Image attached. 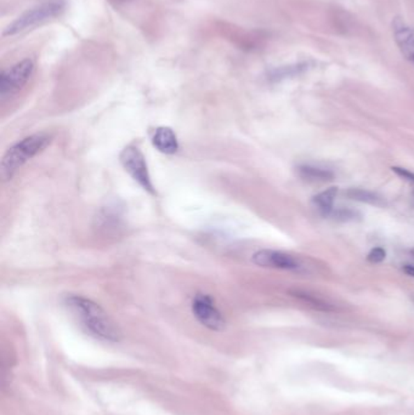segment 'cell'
I'll use <instances>...</instances> for the list:
<instances>
[{
    "mask_svg": "<svg viewBox=\"0 0 414 415\" xmlns=\"http://www.w3.org/2000/svg\"><path fill=\"white\" fill-rule=\"evenodd\" d=\"M67 308L71 310L86 333L95 339L117 342L122 339V331L99 303L80 295L66 298Z\"/></svg>",
    "mask_w": 414,
    "mask_h": 415,
    "instance_id": "6da1fadb",
    "label": "cell"
},
{
    "mask_svg": "<svg viewBox=\"0 0 414 415\" xmlns=\"http://www.w3.org/2000/svg\"><path fill=\"white\" fill-rule=\"evenodd\" d=\"M52 136L47 133H38L27 136L11 146L1 159L0 174L3 181H10L20 169L36 156L42 153L52 144Z\"/></svg>",
    "mask_w": 414,
    "mask_h": 415,
    "instance_id": "7a4b0ae2",
    "label": "cell"
},
{
    "mask_svg": "<svg viewBox=\"0 0 414 415\" xmlns=\"http://www.w3.org/2000/svg\"><path fill=\"white\" fill-rule=\"evenodd\" d=\"M63 9H65L63 0L44 1L42 4L27 10L26 13L15 20L13 24H10L3 32V37L15 36L17 33L24 32L26 29H33L38 24H44L49 20L56 17L61 14Z\"/></svg>",
    "mask_w": 414,
    "mask_h": 415,
    "instance_id": "3957f363",
    "label": "cell"
},
{
    "mask_svg": "<svg viewBox=\"0 0 414 415\" xmlns=\"http://www.w3.org/2000/svg\"><path fill=\"white\" fill-rule=\"evenodd\" d=\"M119 160L124 170L132 176L134 181L137 182L152 196L157 195L155 185L151 179L146 158L142 153L141 149L135 145L127 146L119 154Z\"/></svg>",
    "mask_w": 414,
    "mask_h": 415,
    "instance_id": "277c9868",
    "label": "cell"
},
{
    "mask_svg": "<svg viewBox=\"0 0 414 415\" xmlns=\"http://www.w3.org/2000/svg\"><path fill=\"white\" fill-rule=\"evenodd\" d=\"M34 62L31 59L20 61L0 75V98H11L24 88L33 75Z\"/></svg>",
    "mask_w": 414,
    "mask_h": 415,
    "instance_id": "5b68a950",
    "label": "cell"
},
{
    "mask_svg": "<svg viewBox=\"0 0 414 415\" xmlns=\"http://www.w3.org/2000/svg\"><path fill=\"white\" fill-rule=\"evenodd\" d=\"M193 316L203 326L214 331H220L225 328V318L209 295L197 294L192 300Z\"/></svg>",
    "mask_w": 414,
    "mask_h": 415,
    "instance_id": "8992f818",
    "label": "cell"
},
{
    "mask_svg": "<svg viewBox=\"0 0 414 415\" xmlns=\"http://www.w3.org/2000/svg\"><path fill=\"white\" fill-rule=\"evenodd\" d=\"M252 262L260 267L277 270H298L300 267V260L297 257L271 249H261L254 252Z\"/></svg>",
    "mask_w": 414,
    "mask_h": 415,
    "instance_id": "52a82bcc",
    "label": "cell"
},
{
    "mask_svg": "<svg viewBox=\"0 0 414 415\" xmlns=\"http://www.w3.org/2000/svg\"><path fill=\"white\" fill-rule=\"evenodd\" d=\"M392 33L401 54L414 65V27H411L401 19H395L392 22Z\"/></svg>",
    "mask_w": 414,
    "mask_h": 415,
    "instance_id": "ba28073f",
    "label": "cell"
},
{
    "mask_svg": "<svg viewBox=\"0 0 414 415\" xmlns=\"http://www.w3.org/2000/svg\"><path fill=\"white\" fill-rule=\"evenodd\" d=\"M152 145L160 153L175 154L179 151V140L169 126H160L152 135Z\"/></svg>",
    "mask_w": 414,
    "mask_h": 415,
    "instance_id": "9c48e42d",
    "label": "cell"
},
{
    "mask_svg": "<svg viewBox=\"0 0 414 415\" xmlns=\"http://www.w3.org/2000/svg\"><path fill=\"white\" fill-rule=\"evenodd\" d=\"M338 187H330L328 190L321 192L314 197L312 203L323 216H330V213L333 211V204H335V198L338 196Z\"/></svg>",
    "mask_w": 414,
    "mask_h": 415,
    "instance_id": "30bf717a",
    "label": "cell"
},
{
    "mask_svg": "<svg viewBox=\"0 0 414 415\" xmlns=\"http://www.w3.org/2000/svg\"><path fill=\"white\" fill-rule=\"evenodd\" d=\"M298 175L309 182L330 181L335 178L333 173L328 169L319 168L312 165H300L297 169Z\"/></svg>",
    "mask_w": 414,
    "mask_h": 415,
    "instance_id": "8fae6325",
    "label": "cell"
},
{
    "mask_svg": "<svg viewBox=\"0 0 414 415\" xmlns=\"http://www.w3.org/2000/svg\"><path fill=\"white\" fill-rule=\"evenodd\" d=\"M346 197L353 201L362 202V203H368L372 206H381L383 204V199L381 197L376 196V193L367 191V190H362V188H350L346 191Z\"/></svg>",
    "mask_w": 414,
    "mask_h": 415,
    "instance_id": "7c38bea8",
    "label": "cell"
},
{
    "mask_svg": "<svg viewBox=\"0 0 414 415\" xmlns=\"http://www.w3.org/2000/svg\"><path fill=\"white\" fill-rule=\"evenodd\" d=\"M309 65L307 63H300L297 66H288V67H282V68H278L271 72L270 78L273 80H281L288 77H294V75H300L302 72H305L307 70Z\"/></svg>",
    "mask_w": 414,
    "mask_h": 415,
    "instance_id": "4fadbf2b",
    "label": "cell"
},
{
    "mask_svg": "<svg viewBox=\"0 0 414 415\" xmlns=\"http://www.w3.org/2000/svg\"><path fill=\"white\" fill-rule=\"evenodd\" d=\"M386 252L383 248L378 247L374 248L371 250V252L368 254V262H372V264H381V262L385 260Z\"/></svg>",
    "mask_w": 414,
    "mask_h": 415,
    "instance_id": "5bb4252c",
    "label": "cell"
},
{
    "mask_svg": "<svg viewBox=\"0 0 414 415\" xmlns=\"http://www.w3.org/2000/svg\"><path fill=\"white\" fill-rule=\"evenodd\" d=\"M330 215L337 220H342V221H348V220H353L355 218V213L350 211V210L339 209L333 210Z\"/></svg>",
    "mask_w": 414,
    "mask_h": 415,
    "instance_id": "9a60e30c",
    "label": "cell"
},
{
    "mask_svg": "<svg viewBox=\"0 0 414 415\" xmlns=\"http://www.w3.org/2000/svg\"><path fill=\"white\" fill-rule=\"evenodd\" d=\"M391 169H392V172H394L396 175H399L400 178L404 179L406 181H410L412 182V183H414V174L408 172L407 169L399 168V167H392Z\"/></svg>",
    "mask_w": 414,
    "mask_h": 415,
    "instance_id": "2e32d148",
    "label": "cell"
},
{
    "mask_svg": "<svg viewBox=\"0 0 414 415\" xmlns=\"http://www.w3.org/2000/svg\"><path fill=\"white\" fill-rule=\"evenodd\" d=\"M404 272H405L406 275L411 276V277H414L413 265H405V266H404Z\"/></svg>",
    "mask_w": 414,
    "mask_h": 415,
    "instance_id": "e0dca14e",
    "label": "cell"
},
{
    "mask_svg": "<svg viewBox=\"0 0 414 415\" xmlns=\"http://www.w3.org/2000/svg\"><path fill=\"white\" fill-rule=\"evenodd\" d=\"M117 1H125V0H117Z\"/></svg>",
    "mask_w": 414,
    "mask_h": 415,
    "instance_id": "ac0fdd59",
    "label": "cell"
},
{
    "mask_svg": "<svg viewBox=\"0 0 414 415\" xmlns=\"http://www.w3.org/2000/svg\"><path fill=\"white\" fill-rule=\"evenodd\" d=\"M412 254H413V257H414V249H413V250H412Z\"/></svg>",
    "mask_w": 414,
    "mask_h": 415,
    "instance_id": "d6986e66",
    "label": "cell"
}]
</instances>
